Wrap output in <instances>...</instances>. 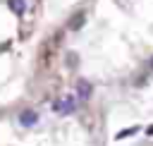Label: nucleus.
I'll use <instances>...</instances> for the list:
<instances>
[{
  "label": "nucleus",
  "mask_w": 153,
  "mask_h": 146,
  "mask_svg": "<svg viewBox=\"0 0 153 146\" xmlns=\"http://www.w3.org/2000/svg\"><path fill=\"white\" fill-rule=\"evenodd\" d=\"M10 7H12L17 14H22V12H24V0H10Z\"/></svg>",
  "instance_id": "20e7f679"
},
{
  "label": "nucleus",
  "mask_w": 153,
  "mask_h": 146,
  "mask_svg": "<svg viewBox=\"0 0 153 146\" xmlns=\"http://www.w3.org/2000/svg\"><path fill=\"white\" fill-rule=\"evenodd\" d=\"M53 110L55 112H72L74 110V96H62V98H57L55 103H53Z\"/></svg>",
  "instance_id": "f257e3e1"
},
{
  "label": "nucleus",
  "mask_w": 153,
  "mask_h": 146,
  "mask_svg": "<svg viewBox=\"0 0 153 146\" xmlns=\"http://www.w3.org/2000/svg\"><path fill=\"white\" fill-rule=\"evenodd\" d=\"M76 96H79V98H88V96H91V84L81 79V81L76 84Z\"/></svg>",
  "instance_id": "7ed1b4c3"
},
{
  "label": "nucleus",
  "mask_w": 153,
  "mask_h": 146,
  "mask_svg": "<svg viewBox=\"0 0 153 146\" xmlns=\"http://www.w3.org/2000/svg\"><path fill=\"white\" fill-rule=\"evenodd\" d=\"M19 122H22L24 127H31V124H36V122H38V115H36L33 110H24V112L19 115Z\"/></svg>",
  "instance_id": "f03ea898"
}]
</instances>
